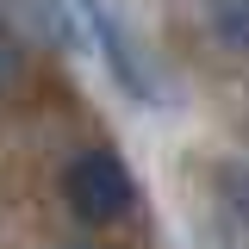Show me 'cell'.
Here are the masks:
<instances>
[{
  "label": "cell",
  "mask_w": 249,
  "mask_h": 249,
  "mask_svg": "<svg viewBox=\"0 0 249 249\" xmlns=\"http://www.w3.org/2000/svg\"><path fill=\"white\" fill-rule=\"evenodd\" d=\"M69 249H88V243H69Z\"/></svg>",
  "instance_id": "obj_5"
},
{
  "label": "cell",
  "mask_w": 249,
  "mask_h": 249,
  "mask_svg": "<svg viewBox=\"0 0 249 249\" xmlns=\"http://www.w3.org/2000/svg\"><path fill=\"white\" fill-rule=\"evenodd\" d=\"M62 199L88 224H119L137 206V175H131V162L119 150H81L62 168Z\"/></svg>",
  "instance_id": "obj_1"
},
{
  "label": "cell",
  "mask_w": 249,
  "mask_h": 249,
  "mask_svg": "<svg viewBox=\"0 0 249 249\" xmlns=\"http://www.w3.org/2000/svg\"><path fill=\"white\" fill-rule=\"evenodd\" d=\"M75 6V19H81V31L93 37V50H100V62L112 69V81H119L137 106H156V69H150V56L137 50V37L124 31V19L112 13V0H69Z\"/></svg>",
  "instance_id": "obj_2"
},
{
  "label": "cell",
  "mask_w": 249,
  "mask_h": 249,
  "mask_svg": "<svg viewBox=\"0 0 249 249\" xmlns=\"http://www.w3.org/2000/svg\"><path fill=\"white\" fill-rule=\"evenodd\" d=\"M206 25L224 50L249 56V0H206Z\"/></svg>",
  "instance_id": "obj_3"
},
{
  "label": "cell",
  "mask_w": 249,
  "mask_h": 249,
  "mask_svg": "<svg viewBox=\"0 0 249 249\" xmlns=\"http://www.w3.org/2000/svg\"><path fill=\"white\" fill-rule=\"evenodd\" d=\"M19 75H25V44L13 37V25L0 19V93L19 88Z\"/></svg>",
  "instance_id": "obj_4"
}]
</instances>
